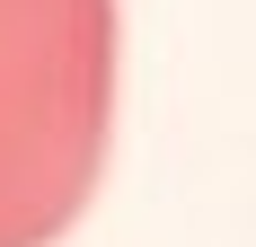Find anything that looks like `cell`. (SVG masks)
<instances>
[{
    "label": "cell",
    "mask_w": 256,
    "mask_h": 247,
    "mask_svg": "<svg viewBox=\"0 0 256 247\" xmlns=\"http://www.w3.org/2000/svg\"><path fill=\"white\" fill-rule=\"evenodd\" d=\"M115 0H0V247H53L115 142Z\"/></svg>",
    "instance_id": "6da1fadb"
}]
</instances>
